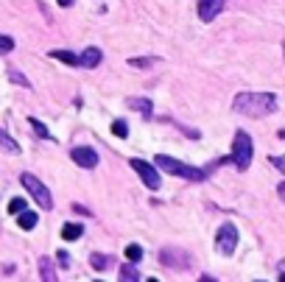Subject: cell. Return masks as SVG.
I'll return each mask as SVG.
<instances>
[{"mask_svg":"<svg viewBox=\"0 0 285 282\" xmlns=\"http://www.w3.org/2000/svg\"><path fill=\"white\" fill-rule=\"evenodd\" d=\"M232 106H235V112L246 115V118H263L277 109V98L271 92H238Z\"/></svg>","mask_w":285,"mask_h":282,"instance_id":"obj_1","label":"cell"},{"mask_svg":"<svg viewBox=\"0 0 285 282\" xmlns=\"http://www.w3.org/2000/svg\"><path fill=\"white\" fill-rule=\"evenodd\" d=\"M157 168L168 170V173H173V176L187 179V182H204V179H207V170L204 168H193V165H185V162L171 159V156H165V154L157 156Z\"/></svg>","mask_w":285,"mask_h":282,"instance_id":"obj_2","label":"cell"},{"mask_svg":"<svg viewBox=\"0 0 285 282\" xmlns=\"http://www.w3.org/2000/svg\"><path fill=\"white\" fill-rule=\"evenodd\" d=\"M232 162L238 170H246L252 162V137L246 132H238L232 140Z\"/></svg>","mask_w":285,"mask_h":282,"instance_id":"obj_3","label":"cell"},{"mask_svg":"<svg viewBox=\"0 0 285 282\" xmlns=\"http://www.w3.org/2000/svg\"><path fill=\"white\" fill-rule=\"evenodd\" d=\"M20 182H22V187H25V190H28L31 196H34V201H36L39 207H42V210H50V207H53L50 190L45 187L42 182H39V179L34 176V173H22V176H20Z\"/></svg>","mask_w":285,"mask_h":282,"instance_id":"obj_4","label":"cell"},{"mask_svg":"<svg viewBox=\"0 0 285 282\" xmlns=\"http://www.w3.org/2000/svg\"><path fill=\"white\" fill-rule=\"evenodd\" d=\"M215 246L221 254H232L238 246V229L232 224H221L218 226V232H215Z\"/></svg>","mask_w":285,"mask_h":282,"instance_id":"obj_5","label":"cell"},{"mask_svg":"<svg viewBox=\"0 0 285 282\" xmlns=\"http://www.w3.org/2000/svg\"><path fill=\"white\" fill-rule=\"evenodd\" d=\"M132 168L137 170V176L142 179V184L145 187H151V190H159V184H162V179H159L157 168L148 162H142V159H132Z\"/></svg>","mask_w":285,"mask_h":282,"instance_id":"obj_6","label":"cell"},{"mask_svg":"<svg viewBox=\"0 0 285 282\" xmlns=\"http://www.w3.org/2000/svg\"><path fill=\"white\" fill-rule=\"evenodd\" d=\"M159 260H162L165 268H179V271H182V268L190 266V254L182 252V249H171V246H168V249H162Z\"/></svg>","mask_w":285,"mask_h":282,"instance_id":"obj_7","label":"cell"},{"mask_svg":"<svg viewBox=\"0 0 285 282\" xmlns=\"http://www.w3.org/2000/svg\"><path fill=\"white\" fill-rule=\"evenodd\" d=\"M70 156H73V162L81 165V168H95V165H98V154H95L93 148H84V145L73 148Z\"/></svg>","mask_w":285,"mask_h":282,"instance_id":"obj_8","label":"cell"},{"mask_svg":"<svg viewBox=\"0 0 285 282\" xmlns=\"http://www.w3.org/2000/svg\"><path fill=\"white\" fill-rule=\"evenodd\" d=\"M224 3H227V0H199V17L204 22L215 20V17H218V11L224 8Z\"/></svg>","mask_w":285,"mask_h":282,"instance_id":"obj_9","label":"cell"},{"mask_svg":"<svg viewBox=\"0 0 285 282\" xmlns=\"http://www.w3.org/2000/svg\"><path fill=\"white\" fill-rule=\"evenodd\" d=\"M101 48H84V53L79 56V62H81V67H98L101 64Z\"/></svg>","mask_w":285,"mask_h":282,"instance_id":"obj_10","label":"cell"},{"mask_svg":"<svg viewBox=\"0 0 285 282\" xmlns=\"http://www.w3.org/2000/svg\"><path fill=\"white\" fill-rule=\"evenodd\" d=\"M39 277H42V282H59L56 280V266L50 263V257H42V260H39Z\"/></svg>","mask_w":285,"mask_h":282,"instance_id":"obj_11","label":"cell"},{"mask_svg":"<svg viewBox=\"0 0 285 282\" xmlns=\"http://www.w3.org/2000/svg\"><path fill=\"white\" fill-rule=\"evenodd\" d=\"M50 56L59 59V62H64V64H70V67H81L79 56H76V53H70V50H50Z\"/></svg>","mask_w":285,"mask_h":282,"instance_id":"obj_12","label":"cell"},{"mask_svg":"<svg viewBox=\"0 0 285 282\" xmlns=\"http://www.w3.org/2000/svg\"><path fill=\"white\" fill-rule=\"evenodd\" d=\"M81 235H84V226L81 224H64L62 226V238L64 240H79Z\"/></svg>","mask_w":285,"mask_h":282,"instance_id":"obj_13","label":"cell"},{"mask_svg":"<svg viewBox=\"0 0 285 282\" xmlns=\"http://www.w3.org/2000/svg\"><path fill=\"white\" fill-rule=\"evenodd\" d=\"M112 263H115V260L109 257V254H93V257H90V266H93L95 271H107Z\"/></svg>","mask_w":285,"mask_h":282,"instance_id":"obj_14","label":"cell"},{"mask_svg":"<svg viewBox=\"0 0 285 282\" xmlns=\"http://www.w3.org/2000/svg\"><path fill=\"white\" fill-rule=\"evenodd\" d=\"M129 106H132V109H137L140 115H145V118H148V115H151V109H154L148 98H129Z\"/></svg>","mask_w":285,"mask_h":282,"instance_id":"obj_15","label":"cell"},{"mask_svg":"<svg viewBox=\"0 0 285 282\" xmlns=\"http://www.w3.org/2000/svg\"><path fill=\"white\" fill-rule=\"evenodd\" d=\"M0 148L8 151V154H20V145H17V142L11 140V137H8V134L3 132V129H0Z\"/></svg>","mask_w":285,"mask_h":282,"instance_id":"obj_16","label":"cell"},{"mask_svg":"<svg viewBox=\"0 0 285 282\" xmlns=\"http://www.w3.org/2000/svg\"><path fill=\"white\" fill-rule=\"evenodd\" d=\"M17 224H20L22 229H34V226H36V212H28V210H25V212H20Z\"/></svg>","mask_w":285,"mask_h":282,"instance_id":"obj_17","label":"cell"},{"mask_svg":"<svg viewBox=\"0 0 285 282\" xmlns=\"http://www.w3.org/2000/svg\"><path fill=\"white\" fill-rule=\"evenodd\" d=\"M140 274H137L135 266H121V282H137Z\"/></svg>","mask_w":285,"mask_h":282,"instance_id":"obj_18","label":"cell"},{"mask_svg":"<svg viewBox=\"0 0 285 282\" xmlns=\"http://www.w3.org/2000/svg\"><path fill=\"white\" fill-rule=\"evenodd\" d=\"M140 257H142V249L137 246V243H129V246H126V260L129 263H137Z\"/></svg>","mask_w":285,"mask_h":282,"instance_id":"obj_19","label":"cell"},{"mask_svg":"<svg viewBox=\"0 0 285 282\" xmlns=\"http://www.w3.org/2000/svg\"><path fill=\"white\" fill-rule=\"evenodd\" d=\"M112 134H115V137H129V123H126V120H115V123H112Z\"/></svg>","mask_w":285,"mask_h":282,"instance_id":"obj_20","label":"cell"},{"mask_svg":"<svg viewBox=\"0 0 285 282\" xmlns=\"http://www.w3.org/2000/svg\"><path fill=\"white\" fill-rule=\"evenodd\" d=\"M28 123H31V129H34V132L39 134L42 140H50V132H48V129H45V126H42V123H39L36 118H28Z\"/></svg>","mask_w":285,"mask_h":282,"instance_id":"obj_21","label":"cell"},{"mask_svg":"<svg viewBox=\"0 0 285 282\" xmlns=\"http://www.w3.org/2000/svg\"><path fill=\"white\" fill-rule=\"evenodd\" d=\"M8 212H11V215L25 212V198H11V201H8Z\"/></svg>","mask_w":285,"mask_h":282,"instance_id":"obj_22","label":"cell"},{"mask_svg":"<svg viewBox=\"0 0 285 282\" xmlns=\"http://www.w3.org/2000/svg\"><path fill=\"white\" fill-rule=\"evenodd\" d=\"M14 50V39L6 34H0V53H11Z\"/></svg>","mask_w":285,"mask_h":282,"instance_id":"obj_23","label":"cell"},{"mask_svg":"<svg viewBox=\"0 0 285 282\" xmlns=\"http://www.w3.org/2000/svg\"><path fill=\"white\" fill-rule=\"evenodd\" d=\"M8 78H11V81H17V84H20V87H31V84H28V78L22 76V73H17L14 67L8 70Z\"/></svg>","mask_w":285,"mask_h":282,"instance_id":"obj_24","label":"cell"},{"mask_svg":"<svg viewBox=\"0 0 285 282\" xmlns=\"http://www.w3.org/2000/svg\"><path fill=\"white\" fill-rule=\"evenodd\" d=\"M154 62H157V59H129V64H132V67H151Z\"/></svg>","mask_w":285,"mask_h":282,"instance_id":"obj_25","label":"cell"},{"mask_svg":"<svg viewBox=\"0 0 285 282\" xmlns=\"http://www.w3.org/2000/svg\"><path fill=\"white\" fill-rule=\"evenodd\" d=\"M56 260L62 263V266H67V263H70V257H67V252H59V254H56Z\"/></svg>","mask_w":285,"mask_h":282,"instance_id":"obj_26","label":"cell"},{"mask_svg":"<svg viewBox=\"0 0 285 282\" xmlns=\"http://www.w3.org/2000/svg\"><path fill=\"white\" fill-rule=\"evenodd\" d=\"M277 193H280V198H285V182H283V184H280V187H277Z\"/></svg>","mask_w":285,"mask_h":282,"instance_id":"obj_27","label":"cell"},{"mask_svg":"<svg viewBox=\"0 0 285 282\" xmlns=\"http://www.w3.org/2000/svg\"><path fill=\"white\" fill-rule=\"evenodd\" d=\"M59 6H73V0H56Z\"/></svg>","mask_w":285,"mask_h":282,"instance_id":"obj_28","label":"cell"},{"mask_svg":"<svg viewBox=\"0 0 285 282\" xmlns=\"http://www.w3.org/2000/svg\"><path fill=\"white\" fill-rule=\"evenodd\" d=\"M274 165H277V168H283V170H285V159H274Z\"/></svg>","mask_w":285,"mask_h":282,"instance_id":"obj_29","label":"cell"},{"mask_svg":"<svg viewBox=\"0 0 285 282\" xmlns=\"http://www.w3.org/2000/svg\"><path fill=\"white\" fill-rule=\"evenodd\" d=\"M199 282H218V280H213V277H201Z\"/></svg>","mask_w":285,"mask_h":282,"instance_id":"obj_30","label":"cell"},{"mask_svg":"<svg viewBox=\"0 0 285 282\" xmlns=\"http://www.w3.org/2000/svg\"><path fill=\"white\" fill-rule=\"evenodd\" d=\"M145 282H159V280H154V277H151V280H145Z\"/></svg>","mask_w":285,"mask_h":282,"instance_id":"obj_31","label":"cell"},{"mask_svg":"<svg viewBox=\"0 0 285 282\" xmlns=\"http://www.w3.org/2000/svg\"><path fill=\"white\" fill-rule=\"evenodd\" d=\"M280 282H285V271H283V277H280Z\"/></svg>","mask_w":285,"mask_h":282,"instance_id":"obj_32","label":"cell"},{"mask_svg":"<svg viewBox=\"0 0 285 282\" xmlns=\"http://www.w3.org/2000/svg\"><path fill=\"white\" fill-rule=\"evenodd\" d=\"M257 282H260V280H257Z\"/></svg>","mask_w":285,"mask_h":282,"instance_id":"obj_33","label":"cell"},{"mask_svg":"<svg viewBox=\"0 0 285 282\" xmlns=\"http://www.w3.org/2000/svg\"><path fill=\"white\" fill-rule=\"evenodd\" d=\"M98 282H101V280H98Z\"/></svg>","mask_w":285,"mask_h":282,"instance_id":"obj_34","label":"cell"}]
</instances>
